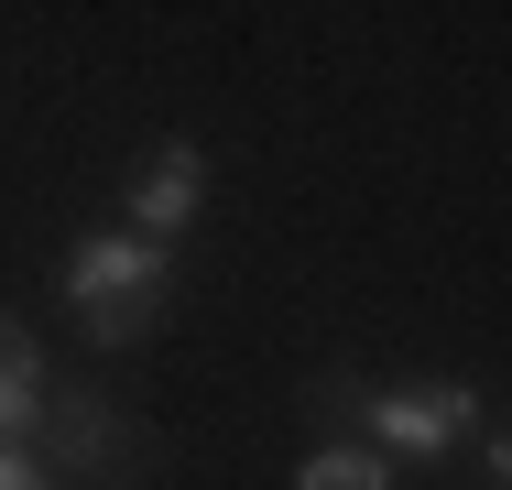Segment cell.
I'll return each mask as SVG.
<instances>
[{"label": "cell", "instance_id": "obj_1", "mask_svg": "<svg viewBox=\"0 0 512 490\" xmlns=\"http://www.w3.org/2000/svg\"><path fill=\"white\" fill-rule=\"evenodd\" d=\"M55 284L88 316V349H142V327L175 305V251L142 229H88V240H66Z\"/></svg>", "mask_w": 512, "mask_h": 490}, {"label": "cell", "instance_id": "obj_2", "mask_svg": "<svg viewBox=\"0 0 512 490\" xmlns=\"http://www.w3.org/2000/svg\"><path fill=\"white\" fill-rule=\"evenodd\" d=\"M360 436L404 469V458H458L480 436V392L469 382H382V392H349Z\"/></svg>", "mask_w": 512, "mask_h": 490}, {"label": "cell", "instance_id": "obj_3", "mask_svg": "<svg viewBox=\"0 0 512 490\" xmlns=\"http://www.w3.org/2000/svg\"><path fill=\"white\" fill-rule=\"evenodd\" d=\"M120 207H131L120 229H142V240H164V251H175V240L197 229V207H207V153H197V142H153V153L131 164Z\"/></svg>", "mask_w": 512, "mask_h": 490}, {"label": "cell", "instance_id": "obj_4", "mask_svg": "<svg viewBox=\"0 0 512 490\" xmlns=\"http://www.w3.org/2000/svg\"><path fill=\"white\" fill-rule=\"evenodd\" d=\"M44 414H55V392H44V349H33L22 316H0V447H33Z\"/></svg>", "mask_w": 512, "mask_h": 490}, {"label": "cell", "instance_id": "obj_5", "mask_svg": "<svg viewBox=\"0 0 512 490\" xmlns=\"http://www.w3.org/2000/svg\"><path fill=\"white\" fill-rule=\"evenodd\" d=\"M33 458L66 480V469H109L120 458V414L88 403V392H55V414H44V436H33Z\"/></svg>", "mask_w": 512, "mask_h": 490}, {"label": "cell", "instance_id": "obj_6", "mask_svg": "<svg viewBox=\"0 0 512 490\" xmlns=\"http://www.w3.org/2000/svg\"><path fill=\"white\" fill-rule=\"evenodd\" d=\"M404 469L371 447V436H316L306 458H295V490H393Z\"/></svg>", "mask_w": 512, "mask_h": 490}, {"label": "cell", "instance_id": "obj_7", "mask_svg": "<svg viewBox=\"0 0 512 490\" xmlns=\"http://www.w3.org/2000/svg\"><path fill=\"white\" fill-rule=\"evenodd\" d=\"M0 490H66V480H55L33 447H0Z\"/></svg>", "mask_w": 512, "mask_h": 490}, {"label": "cell", "instance_id": "obj_8", "mask_svg": "<svg viewBox=\"0 0 512 490\" xmlns=\"http://www.w3.org/2000/svg\"><path fill=\"white\" fill-rule=\"evenodd\" d=\"M480 490H512V425L480 436Z\"/></svg>", "mask_w": 512, "mask_h": 490}]
</instances>
